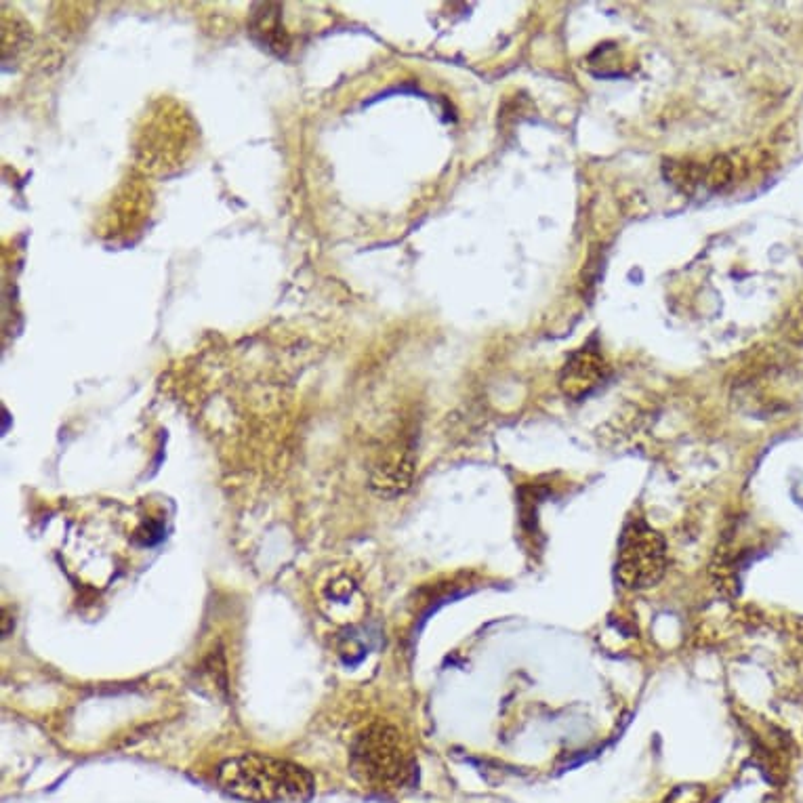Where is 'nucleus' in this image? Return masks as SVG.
Instances as JSON below:
<instances>
[{"mask_svg":"<svg viewBox=\"0 0 803 803\" xmlns=\"http://www.w3.org/2000/svg\"><path fill=\"white\" fill-rule=\"evenodd\" d=\"M219 787L249 803H303L314 795V778L293 761L249 753L223 761Z\"/></svg>","mask_w":803,"mask_h":803,"instance_id":"1","label":"nucleus"},{"mask_svg":"<svg viewBox=\"0 0 803 803\" xmlns=\"http://www.w3.org/2000/svg\"><path fill=\"white\" fill-rule=\"evenodd\" d=\"M413 770V753L394 726L375 724L354 740L352 772L364 785L379 791L400 789Z\"/></svg>","mask_w":803,"mask_h":803,"instance_id":"2","label":"nucleus"},{"mask_svg":"<svg viewBox=\"0 0 803 803\" xmlns=\"http://www.w3.org/2000/svg\"><path fill=\"white\" fill-rule=\"evenodd\" d=\"M667 543L644 520L625 526L616 555V576L625 589L644 591L663 581L667 572Z\"/></svg>","mask_w":803,"mask_h":803,"instance_id":"3","label":"nucleus"},{"mask_svg":"<svg viewBox=\"0 0 803 803\" xmlns=\"http://www.w3.org/2000/svg\"><path fill=\"white\" fill-rule=\"evenodd\" d=\"M606 373L608 366L602 354H597L595 349L589 347L576 349L574 354H570L560 373L562 394L570 400H583L602 385Z\"/></svg>","mask_w":803,"mask_h":803,"instance_id":"4","label":"nucleus"},{"mask_svg":"<svg viewBox=\"0 0 803 803\" xmlns=\"http://www.w3.org/2000/svg\"><path fill=\"white\" fill-rule=\"evenodd\" d=\"M415 473V461L408 450L389 452L385 461L373 473V488L381 497H398L410 488Z\"/></svg>","mask_w":803,"mask_h":803,"instance_id":"5","label":"nucleus"},{"mask_svg":"<svg viewBox=\"0 0 803 803\" xmlns=\"http://www.w3.org/2000/svg\"><path fill=\"white\" fill-rule=\"evenodd\" d=\"M251 34L263 49H267L278 57L286 55L288 38L280 24V11L276 5H257L255 7Z\"/></svg>","mask_w":803,"mask_h":803,"instance_id":"6","label":"nucleus"},{"mask_svg":"<svg viewBox=\"0 0 803 803\" xmlns=\"http://www.w3.org/2000/svg\"><path fill=\"white\" fill-rule=\"evenodd\" d=\"M732 175H734L732 162L728 158H715L709 164V169H707L703 181H705L707 188H711V190H722L732 181Z\"/></svg>","mask_w":803,"mask_h":803,"instance_id":"7","label":"nucleus"},{"mask_svg":"<svg viewBox=\"0 0 803 803\" xmlns=\"http://www.w3.org/2000/svg\"><path fill=\"white\" fill-rule=\"evenodd\" d=\"M705 787L700 785H679L667 797V803H703Z\"/></svg>","mask_w":803,"mask_h":803,"instance_id":"8","label":"nucleus"}]
</instances>
